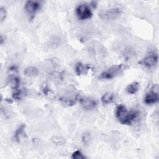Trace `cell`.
I'll use <instances>...</instances> for the list:
<instances>
[{
    "label": "cell",
    "mask_w": 159,
    "mask_h": 159,
    "mask_svg": "<svg viewBox=\"0 0 159 159\" xmlns=\"http://www.w3.org/2000/svg\"><path fill=\"white\" fill-rule=\"evenodd\" d=\"M115 116L118 121L123 125H130L137 117L138 112L135 111H128L124 104H119L117 106Z\"/></svg>",
    "instance_id": "1"
},
{
    "label": "cell",
    "mask_w": 159,
    "mask_h": 159,
    "mask_svg": "<svg viewBox=\"0 0 159 159\" xmlns=\"http://www.w3.org/2000/svg\"><path fill=\"white\" fill-rule=\"evenodd\" d=\"M123 64L115 65L111 66L106 71L102 72L98 78L100 80H110L119 76L124 70Z\"/></svg>",
    "instance_id": "2"
},
{
    "label": "cell",
    "mask_w": 159,
    "mask_h": 159,
    "mask_svg": "<svg viewBox=\"0 0 159 159\" xmlns=\"http://www.w3.org/2000/svg\"><path fill=\"white\" fill-rule=\"evenodd\" d=\"M76 15L80 20H86L90 19L93 16V12L88 5L81 4L76 8Z\"/></svg>",
    "instance_id": "3"
},
{
    "label": "cell",
    "mask_w": 159,
    "mask_h": 159,
    "mask_svg": "<svg viewBox=\"0 0 159 159\" xmlns=\"http://www.w3.org/2000/svg\"><path fill=\"white\" fill-rule=\"evenodd\" d=\"M40 8V4L34 1H28L26 2L24 9L28 15L29 19L33 20L35 16L36 13Z\"/></svg>",
    "instance_id": "4"
},
{
    "label": "cell",
    "mask_w": 159,
    "mask_h": 159,
    "mask_svg": "<svg viewBox=\"0 0 159 159\" xmlns=\"http://www.w3.org/2000/svg\"><path fill=\"white\" fill-rule=\"evenodd\" d=\"M158 100L159 96L158 93V86L155 85L150 91L146 93L143 99V102L146 104L150 105L157 103Z\"/></svg>",
    "instance_id": "5"
},
{
    "label": "cell",
    "mask_w": 159,
    "mask_h": 159,
    "mask_svg": "<svg viewBox=\"0 0 159 159\" xmlns=\"http://www.w3.org/2000/svg\"><path fill=\"white\" fill-rule=\"evenodd\" d=\"M121 14V10L119 8H111L101 11L99 13V17L102 19L111 20L117 17Z\"/></svg>",
    "instance_id": "6"
},
{
    "label": "cell",
    "mask_w": 159,
    "mask_h": 159,
    "mask_svg": "<svg viewBox=\"0 0 159 159\" xmlns=\"http://www.w3.org/2000/svg\"><path fill=\"white\" fill-rule=\"evenodd\" d=\"M60 100L66 105L69 106H73L78 100V94L75 91H70L62 96Z\"/></svg>",
    "instance_id": "7"
},
{
    "label": "cell",
    "mask_w": 159,
    "mask_h": 159,
    "mask_svg": "<svg viewBox=\"0 0 159 159\" xmlns=\"http://www.w3.org/2000/svg\"><path fill=\"white\" fill-rule=\"evenodd\" d=\"M80 102L83 108L86 111H91L95 109L98 104L95 99L89 97H83L80 98Z\"/></svg>",
    "instance_id": "8"
},
{
    "label": "cell",
    "mask_w": 159,
    "mask_h": 159,
    "mask_svg": "<svg viewBox=\"0 0 159 159\" xmlns=\"http://www.w3.org/2000/svg\"><path fill=\"white\" fill-rule=\"evenodd\" d=\"M158 58L157 54L152 53L145 57L142 60V63L148 68H151L156 65L158 62Z\"/></svg>",
    "instance_id": "9"
},
{
    "label": "cell",
    "mask_w": 159,
    "mask_h": 159,
    "mask_svg": "<svg viewBox=\"0 0 159 159\" xmlns=\"http://www.w3.org/2000/svg\"><path fill=\"white\" fill-rule=\"evenodd\" d=\"M91 68L89 65H84L81 62H78L76 63L75 66V71L77 75L80 76L82 75H85Z\"/></svg>",
    "instance_id": "10"
},
{
    "label": "cell",
    "mask_w": 159,
    "mask_h": 159,
    "mask_svg": "<svg viewBox=\"0 0 159 159\" xmlns=\"http://www.w3.org/2000/svg\"><path fill=\"white\" fill-rule=\"evenodd\" d=\"M101 101L103 104H111L115 101V94L111 92L106 93L102 96Z\"/></svg>",
    "instance_id": "11"
},
{
    "label": "cell",
    "mask_w": 159,
    "mask_h": 159,
    "mask_svg": "<svg viewBox=\"0 0 159 159\" xmlns=\"http://www.w3.org/2000/svg\"><path fill=\"white\" fill-rule=\"evenodd\" d=\"M139 83L137 81H134L126 86L125 90L129 94H134L138 92L139 90Z\"/></svg>",
    "instance_id": "12"
},
{
    "label": "cell",
    "mask_w": 159,
    "mask_h": 159,
    "mask_svg": "<svg viewBox=\"0 0 159 159\" xmlns=\"http://www.w3.org/2000/svg\"><path fill=\"white\" fill-rule=\"evenodd\" d=\"M24 74L27 77H34L38 75L39 70L35 66H29L24 71Z\"/></svg>",
    "instance_id": "13"
},
{
    "label": "cell",
    "mask_w": 159,
    "mask_h": 159,
    "mask_svg": "<svg viewBox=\"0 0 159 159\" xmlns=\"http://www.w3.org/2000/svg\"><path fill=\"white\" fill-rule=\"evenodd\" d=\"M25 94V92L24 89H14V91L12 94V97L14 99L19 101L20 100Z\"/></svg>",
    "instance_id": "14"
},
{
    "label": "cell",
    "mask_w": 159,
    "mask_h": 159,
    "mask_svg": "<svg viewBox=\"0 0 159 159\" xmlns=\"http://www.w3.org/2000/svg\"><path fill=\"white\" fill-rule=\"evenodd\" d=\"M25 129V125L24 124H22L15 131L14 137V139H15V140L17 142H20L21 136L22 135V134L24 133Z\"/></svg>",
    "instance_id": "15"
},
{
    "label": "cell",
    "mask_w": 159,
    "mask_h": 159,
    "mask_svg": "<svg viewBox=\"0 0 159 159\" xmlns=\"http://www.w3.org/2000/svg\"><path fill=\"white\" fill-rule=\"evenodd\" d=\"M20 79L16 76H11L9 80V84L13 89H17L20 84Z\"/></svg>",
    "instance_id": "16"
},
{
    "label": "cell",
    "mask_w": 159,
    "mask_h": 159,
    "mask_svg": "<svg viewBox=\"0 0 159 159\" xmlns=\"http://www.w3.org/2000/svg\"><path fill=\"white\" fill-rule=\"evenodd\" d=\"M71 158L73 159H84L86 157L82 153L80 150H75L71 154Z\"/></svg>",
    "instance_id": "17"
},
{
    "label": "cell",
    "mask_w": 159,
    "mask_h": 159,
    "mask_svg": "<svg viewBox=\"0 0 159 159\" xmlns=\"http://www.w3.org/2000/svg\"><path fill=\"white\" fill-rule=\"evenodd\" d=\"M90 140V134L88 132H85L83 134L81 137V140L84 145H86L89 143Z\"/></svg>",
    "instance_id": "18"
},
{
    "label": "cell",
    "mask_w": 159,
    "mask_h": 159,
    "mask_svg": "<svg viewBox=\"0 0 159 159\" xmlns=\"http://www.w3.org/2000/svg\"><path fill=\"white\" fill-rule=\"evenodd\" d=\"M7 17V11L3 7H0V20L1 22H2Z\"/></svg>",
    "instance_id": "19"
},
{
    "label": "cell",
    "mask_w": 159,
    "mask_h": 159,
    "mask_svg": "<svg viewBox=\"0 0 159 159\" xmlns=\"http://www.w3.org/2000/svg\"><path fill=\"white\" fill-rule=\"evenodd\" d=\"M4 41L5 40H4V39L3 36H2V35H1V37H0V43L2 45L4 43Z\"/></svg>",
    "instance_id": "20"
}]
</instances>
